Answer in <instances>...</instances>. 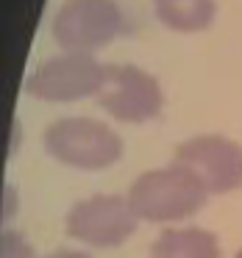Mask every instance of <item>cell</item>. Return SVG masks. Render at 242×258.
Masks as SVG:
<instances>
[{"instance_id":"obj_11","label":"cell","mask_w":242,"mask_h":258,"mask_svg":"<svg viewBox=\"0 0 242 258\" xmlns=\"http://www.w3.org/2000/svg\"><path fill=\"white\" fill-rule=\"evenodd\" d=\"M45 258H92V255H86V252H81V250H56Z\"/></svg>"},{"instance_id":"obj_12","label":"cell","mask_w":242,"mask_h":258,"mask_svg":"<svg viewBox=\"0 0 242 258\" xmlns=\"http://www.w3.org/2000/svg\"><path fill=\"white\" fill-rule=\"evenodd\" d=\"M12 208H14V189L6 186V219L12 217Z\"/></svg>"},{"instance_id":"obj_3","label":"cell","mask_w":242,"mask_h":258,"mask_svg":"<svg viewBox=\"0 0 242 258\" xmlns=\"http://www.w3.org/2000/svg\"><path fill=\"white\" fill-rule=\"evenodd\" d=\"M53 39L64 53H95L123 31L117 0H64L53 14Z\"/></svg>"},{"instance_id":"obj_10","label":"cell","mask_w":242,"mask_h":258,"mask_svg":"<svg viewBox=\"0 0 242 258\" xmlns=\"http://www.w3.org/2000/svg\"><path fill=\"white\" fill-rule=\"evenodd\" d=\"M0 258H36V255L23 233H14V230L6 228L0 236Z\"/></svg>"},{"instance_id":"obj_6","label":"cell","mask_w":242,"mask_h":258,"mask_svg":"<svg viewBox=\"0 0 242 258\" xmlns=\"http://www.w3.org/2000/svg\"><path fill=\"white\" fill-rule=\"evenodd\" d=\"M136 219L139 217L131 208L128 197L92 195L67 211L64 230L89 247H120L128 236H134Z\"/></svg>"},{"instance_id":"obj_9","label":"cell","mask_w":242,"mask_h":258,"mask_svg":"<svg viewBox=\"0 0 242 258\" xmlns=\"http://www.w3.org/2000/svg\"><path fill=\"white\" fill-rule=\"evenodd\" d=\"M159 23L178 34H198L214 23L217 3L214 0H153Z\"/></svg>"},{"instance_id":"obj_4","label":"cell","mask_w":242,"mask_h":258,"mask_svg":"<svg viewBox=\"0 0 242 258\" xmlns=\"http://www.w3.org/2000/svg\"><path fill=\"white\" fill-rule=\"evenodd\" d=\"M106 67L89 53H59L36 64L25 78V92L45 103H73L98 95Z\"/></svg>"},{"instance_id":"obj_5","label":"cell","mask_w":242,"mask_h":258,"mask_svg":"<svg viewBox=\"0 0 242 258\" xmlns=\"http://www.w3.org/2000/svg\"><path fill=\"white\" fill-rule=\"evenodd\" d=\"M98 103L117 122L142 125L159 117L164 95L159 81L148 70L136 67V64H112V67H106Z\"/></svg>"},{"instance_id":"obj_1","label":"cell","mask_w":242,"mask_h":258,"mask_svg":"<svg viewBox=\"0 0 242 258\" xmlns=\"http://www.w3.org/2000/svg\"><path fill=\"white\" fill-rule=\"evenodd\" d=\"M209 191L203 183L181 164L162 169H148L131 183L128 203L136 217L145 222H181L189 219L206 206Z\"/></svg>"},{"instance_id":"obj_2","label":"cell","mask_w":242,"mask_h":258,"mask_svg":"<svg viewBox=\"0 0 242 258\" xmlns=\"http://www.w3.org/2000/svg\"><path fill=\"white\" fill-rule=\"evenodd\" d=\"M45 150L73 169H106L123 158V139L106 122L92 117H62L47 125Z\"/></svg>"},{"instance_id":"obj_13","label":"cell","mask_w":242,"mask_h":258,"mask_svg":"<svg viewBox=\"0 0 242 258\" xmlns=\"http://www.w3.org/2000/svg\"><path fill=\"white\" fill-rule=\"evenodd\" d=\"M234 258H242V247H239V250H236V255Z\"/></svg>"},{"instance_id":"obj_8","label":"cell","mask_w":242,"mask_h":258,"mask_svg":"<svg viewBox=\"0 0 242 258\" xmlns=\"http://www.w3.org/2000/svg\"><path fill=\"white\" fill-rule=\"evenodd\" d=\"M151 258H220V244L212 230L167 228L153 241Z\"/></svg>"},{"instance_id":"obj_7","label":"cell","mask_w":242,"mask_h":258,"mask_svg":"<svg viewBox=\"0 0 242 258\" xmlns=\"http://www.w3.org/2000/svg\"><path fill=\"white\" fill-rule=\"evenodd\" d=\"M175 164L186 167L209 195H225L242 186V145L220 134H203L175 147Z\"/></svg>"}]
</instances>
